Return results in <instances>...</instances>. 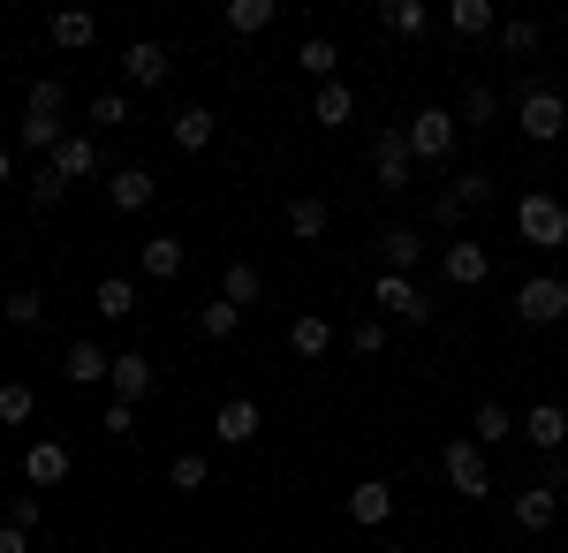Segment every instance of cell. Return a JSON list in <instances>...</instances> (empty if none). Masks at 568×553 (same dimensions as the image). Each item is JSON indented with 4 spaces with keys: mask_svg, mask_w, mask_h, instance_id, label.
Wrapping results in <instances>:
<instances>
[{
    "mask_svg": "<svg viewBox=\"0 0 568 553\" xmlns=\"http://www.w3.org/2000/svg\"><path fill=\"white\" fill-rule=\"evenodd\" d=\"M516 129H524L530 144H554V137L568 129V99L546 84V77H538V84H524V91H516Z\"/></svg>",
    "mask_w": 568,
    "mask_h": 553,
    "instance_id": "obj_1",
    "label": "cell"
},
{
    "mask_svg": "<svg viewBox=\"0 0 568 553\" xmlns=\"http://www.w3.org/2000/svg\"><path fill=\"white\" fill-rule=\"evenodd\" d=\"M516 228H524V243H538V251H561L568 243V205L546 198V190H524V198H516Z\"/></svg>",
    "mask_w": 568,
    "mask_h": 553,
    "instance_id": "obj_2",
    "label": "cell"
},
{
    "mask_svg": "<svg viewBox=\"0 0 568 553\" xmlns=\"http://www.w3.org/2000/svg\"><path fill=\"white\" fill-rule=\"evenodd\" d=\"M402 137H409V152H417V160H455V137H463V122H455L447 107H417V114L402 122Z\"/></svg>",
    "mask_w": 568,
    "mask_h": 553,
    "instance_id": "obj_3",
    "label": "cell"
},
{
    "mask_svg": "<svg viewBox=\"0 0 568 553\" xmlns=\"http://www.w3.org/2000/svg\"><path fill=\"white\" fill-rule=\"evenodd\" d=\"M516 319H524V326H561L568 319V281L561 273H530L524 289H516Z\"/></svg>",
    "mask_w": 568,
    "mask_h": 553,
    "instance_id": "obj_4",
    "label": "cell"
},
{
    "mask_svg": "<svg viewBox=\"0 0 568 553\" xmlns=\"http://www.w3.org/2000/svg\"><path fill=\"white\" fill-rule=\"evenodd\" d=\"M409 174H417L409 137H402V129H379V137H372V182H379L387 198H402V190H409Z\"/></svg>",
    "mask_w": 568,
    "mask_h": 553,
    "instance_id": "obj_5",
    "label": "cell"
},
{
    "mask_svg": "<svg viewBox=\"0 0 568 553\" xmlns=\"http://www.w3.org/2000/svg\"><path fill=\"white\" fill-rule=\"evenodd\" d=\"M439 463H447V485H455L463 501H485V493H493V470H485L478 440H447V455H439Z\"/></svg>",
    "mask_w": 568,
    "mask_h": 553,
    "instance_id": "obj_6",
    "label": "cell"
},
{
    "mask_svg": "<svg viewBox=\"0 0 568 553\" xmlns=\"http://www.w3.org/2000/svg\"><path fill=\"white\" fill-rule=\"evenodd\" d=\"M372 303H379V311H394L402 326H425V319H433V296H425L409 273H379V281H372Z\"/></svg>",
    "mask_w": 568,
    "mask_h": 553,
    "instance_id": "obj_7",
    "label": "cell"
},
{
    "mask_svg": "<svg viewBox=\"0 0 568 553\" xmlns=\"http://www.w3.org/2000/svg\"><path fill=\"white\" fill-rule=\"evenodd\" d=\"M168 69H175V53L160 39H136V46H122V84H136V91H160L168 84Z\"/></svg>",
    "mask_w": 568,
    "mask_h": 553,
    "instance_id": "obj_8",
    "label": "cell"
},
{
    "mask_svg": "<svg viewBox=\"0 0 568 553\" xmlns=\"http://www.w3.org/2000/svg\"><path fill=\"white\" fill-rule=\"evenodd\" d=\"M524 440L538 455H561L568 448V402H530L524 410Z\"/></svg>",
    "mask_w": 568,
    "mask_h": 553,
    "instance_id": "obj_9",
    "label": "cell"
},
{
    "mask_svg": "<svg viewBox=\"0 0 568 553\" xmlns=\"http://www.w3.org/2000/svg\"><path fill=\"white\" fill-rule=\"evenodd\" d=\"M152 198H160V174L152 168H114L106 174V205H114V213H144Z\"/></svg>",
    "mask_w": 568,
    "mask_h": 553,
    "instance_id": "obj_10",
    "label": "cell"
},
{
    "mask_svg": "<svg viewBox=\"0 0 568 553\" xmlns=\"http://www.w3.org/2000/svg\"><path fill=\"white\" fill-rule=\"evenodd\" d=\"M61 372H69V386H106L114 380V349H106V341H69Z\"/></svg>",
    "mask_w": 568,
    "mask_h": 553,
    "instance_id": "obj_11",
    "label": "cell"
},
{
    "mask_svg": "<svg viewBox=\"0 0 568 553\" xmlns=\"http://www.w3.org/2000/svg\"><path fill=\"white\" fill-rule=\"evenodd\" d=\"M69 448H61V440H31V448H23V485H31V493H45V485H61V477H69Z\"/></svg>",
    "mask_w": 568,
    "mask_h": 553,
    "instance_id": "obj_12",
    "label": "cell"
},
{
    "mask_svg": "<svg viewBox=\"0 0 568 553\" xmlns=\"http://www.w3.org/2000/svg\"><path fill=\"white\" fill-rule=\"evenodd\" d=\"M45 168L61 174V182H84V174H99V144H91V129H69L61 144H53V160Z\"/></svg>",
    "mask_w": 568,
    "mask_h": 553,
    "instance_id": "obj_13",
    "label": "cell"
},
{
    "mask_svg": "<svg viewBox=\"0 0 568 553\" xmlns=\"http://www.w3.org/2000/svg\"><path fill=\"white\" fill-rule=\"evenodd\" d=\"M106 386H114V402H130V410H136V402L152 394V356H144V349H114V380H106Z\"/></svg>",
    "mask_w": 568,
    "mask_h": 553,
    "instance_id": "obj_14",
    "label": "cell"
},
{
    "mask_svg": "<svg viewBox=\"0 0 568 553\" xmlns=\"http://www.w3.org/2000/svg\"><path fill=\"white\" fill-rule=\"evenodd\" d=\"M168 137H175V152H205V144L220 137V114L213 107H182L175 122H168Z\"/></svg>",
    "mask_w": 568,
    "mask_h": 553,
    "instance_id": "obj_15",
    "label": "cell"
},
{
    "mask_svg": "<svg viewBox=\"0 0 568 553\" xmlns=\"http://www.w3.org/2000/svg\"><path fill=\"white\" fill-rule=\"evenodd\" d=\"M485 273H493V258H485V243H470V235H455V243H447V281H455V289H478Z\"/></svg>",
    "mask_w": 568,
    "mask_h": 553,
    "instance_id": "obj_16",
    "label": "cell"
},
{
    "mask_svg": "<svg viewBox=\"0 0 568 553\" xmlns=\"http://www.w3.org/2000/svg\"><path fill=\"white\" fill-rule=\"evenodd\" d=\"M258 425H265V410H258V402H220V410H213V432L227 440V448L258 440Z\"/></svg>",
    "mask_w": 568,
    "mask_h": 553,
    "instance_id": "obj_17",
    "label": "cell"
},
{
    "mask_svg": "<svg viewBox=\"0 0 568 553\" xmlns=\"http://www.w3.org/2000/svg\"><path fill=\"white\" fill-rule=\"evenodd\" d=\"M349 114H356V91L342 84V77L311 91V122H318V129H349Z\"/></svg>",
    "mask_w": 568,
    "mask_h": 553,
    "instance_id": "obj_18",
    "label": "cell"
},
{
    "mask_svg": "<svg viewBox=\"0 0 568 553\" xmlns=\"http://www.w3.org/2000/svg\"><path fill=\"white\" fill-rule=\"evenodd\" d=\"M45 39L61 46V53H91V39H99V23H91L84 8H61V16L45 23Z\"/></svg>",
    "mask_w": 568,
    "mask_h": 553,
    "instance_id": "obj_19",
    "label": "cell"
},
{
    "mask_svg": "<svg viewBox=\"0 0 568 553\" xmlns=\"http://www.w3.org/2000/svg\"><path fill=\"white\" fill-rule=\"evenodd\" d=\"M379 258H387V273H409V265L425 258V235H417L409 220H394L387 235H379Z\"/></svg>",
    "mask_w": 568,
    "mask_h": 553,
    "instance_id": "obj_20",
    "label": "cell"
},
{
    "mask_svg": "<svg viewBox=\"0 0 568 553\" xmlns=\"http://www.w3.org/2000/svg\"><path fill=\"white\" fill-rule=\"evenodd\" d=\"M447 31L455 39H485V31H500V16H493V0H447Z\"/></svg>",
    "mask_w": 568,
    "mask_h": 553,
    "instance_id": "obj_21",
    "label": "cell"
},
{
    "mask_svg": "<svg viewBox=\"0 0 568 553\" xmlns=\"http://www.w3.org/2000/svg\"><path fill=\"white\" fill-rule=\"evenodd\" d=\"M387 515H394V485L387 477H364L349 493V523H387Z\"/></svg>",
    "mask_w": 568,
    "mask_h": 553,
    "instance_id": "obj_22",
    "label": "cell"
},
{
    "mask_svg": "<svg viewBox=\"0 0 568 553\" xmlns=\"http://www.w3.org/2000/svg\"><path fill=\"white\" fill-rule=\"evenodd\" d=\"M220 296L235 303V311H251V303L265 296V273H258V265H251V258H235V265L220 273Z\"/></svg>",
    "mask_w": 568,
    "mask_h": 553,
    "instance_id": "obj_23",
    "label": "cell"
},
{
    "mask_svg": "<svg viewBox=\"0 0 568 553\" xmlns=\"http://www.w3.org/2000/svg\"><path fill=\"white\" fill-rule=\"evenodd\" d=\"M554 515H561V493H554V485L516 493V523H524V531H554Z\"/></svg>",
    "mask_w": 568,
    "mask_h": 553,
    "instance_id": "obj_24",
    "label": "cell"
},
{
    "mask_svg": "<svg viewBox=\"0 0 568 553\" xmlns=\"http://www.w3.org/2000/svg\"><path fill=\"white\" fill-rule=\"evenodd\" d=\"M288 349H296V356H304V364H318V356H326V349H334V326H326V319H318V311H304V319H296V326H288Z\"/></svg>",
    "mask_w": 568,
    "mask_h": 553,
    "instance_id": "obj_25",
    "label": "cell"
},
{
    "mask_svg": "<svg viewBox=\"0 0 568 553\" xmlns=\"http://www.w3.org/2000/svg\"><path fill=\"white\" fill-rule=\"evenodd\" d=\"M69 137V122L61 114H45V107H23V152H53Z\"/></svg>",
    "mask_w": 568,
    "mask_h": 553,
    "instance_id": "obj_26",
    "label": "cell"
},
{
    "mask_svg": "<svg viewBox=\"0 0 568 553\" xmlns=\"http://www.w3.org/2000/svg\"><path fill=\"white\" fill-rule=\"evenodd\" d=\"M508 432H516V418H508V402H478V410H470V440H478V448H500Z\"/></svg>",
    "mask_w": 568,
    "mask_h": 553,
    "instance_id": "obj_27",
    "label": "cell"
},
{
    "mask_svg": "<svg viewBox=\"0 0 568 553\" xmlns=\"http://www.w3.org/2000/svg\"><path fill=\"white\" fill-rule=\"evenodd\" d=\"M182 273V243L175 235H144V281H175Z\"/></svg>",
    "mask_w": 568,
    "mask_h": 553,
    "instance_id": "obj_28",
    "label": "cell"
},
{
    "mask_svg": "<svg viewBox=\"0 0 568 553\" xmlns=\"http://www.w3.org/2000/svg\"><path fill=\"white\" fill-rule=\"evenodd\" d=\"M455 122L493 129V122H500V91H493V84H463V114H455Z\"/></svg>",
    "mask_w": 568,
    "mask_h": 553,
    "instance_id": "obj_29",
    "label": "cell"
},
{
    "mask_svg": "<svg viewBox=\"0 0 568 553\" xmlns=\"http://www.w3.org/2000/svg\"><path fill=\"white\" fill-rule=\"evenodd\" d=\"M84 122L91 129H122V122H130V91H91V99H84Z\"/></svg>",
    "mask_w": 568,
    "mask_h": 553,
    "instance_id": "obj_30",
    "label": "cell"
},
{
    "mask_svg": "<svg viewBox=\"0 0 568 553\" xmlns=\"http://www.w3.org/2000/svg\"><path fill=\"white\" fill-rule=\"evenodd\" d=\"M296 61H304V77L334 84V69H342V46H334V39H304V46H296Z\"/></svg>",
    "mask_w": 568,
    "mask_h": 553,
    "instance_id": "obj_31",
    "label": "cell"
},
{
    "mask_svg": "<svg viewBox=\"0 0 568 553\" xmlns=\"http://www.w3.org/2000/svg\"><path fill=\"white\" fill-rule=\"evenodd\" d=\"M288 235H296V243H318V235H326V198H296V205H288Z\"/></svg>",
    "mask_w": 568,
    "mask_h": 553,
    "instance_id": "obj_32",
    "label": "cell"
},
{
    "mask_svg": "<svg viewBox=\"0 0 568 553\" xmlns=\"http://www.w3.org/2000/svg\"><path fill=\"white\" fill-rule=\"evenodd\" d=\"M387 31H402V39H425V31H433V8H425V0H387Z\"/></svg>",
    "mask_w": 568,
    "mask_h": 553,
    "instance_id": "obj_33",
    "label": "cell"
},
{
    "mask_svg": "<svg viewBox=\"0 0 568 553\" xmlns=\"http://www.w3.org/2000/svg\"><path fill=\"white\" fill-rule=\"evenodd\" d=\"M447 198H455L463 213H478V205H493V174H485V168H463V174H455V190H447Z\"/></svg>",
    "mask_w": 568,
    "mask_h": 553,
    "instance_id": "obj_34",
    "label": "cell"
},
{
    "mask_svg": "<svg viewBox=\"0 0 568 553\" xmlns=\"http://www.w3.org/2000/svg\"><path fill=\"white\" fill-rule=\"evenodd\" d=\"M31 418H39V394L23 380H8L0 386V425H31Z\"/></svg>",
    "mask_w": 568,
    "mask_h": 553,
    "instance_id": "obj_35",
    "label": "cell"
},
{
    "mask_svg": "<svg viewBox=\"0 0 568 553\" xmlns=\"http://www.w3.org/2000/svg\"><path fill=\"white\" fill-rule=\"evenodd\" d=\"M91 303H99V319H130L136 311V281H99Z\"/></svg>",
    "mask_w": 568,
    "mask_h": 553,
    "instance_id": "obj_36",
    "label": "cell"
},
{
    "mask_svg": "<svg viewBox=\"0 0 568 553\" xmlns=\"http://www.w3.org/2000/svg\"><path fill=\"white\" fill-rule=\"evenodd\" d=\"M235 326H243V311H235V303H227V296H205V311H197V334L227 341V334H235Z\"/></svg>",
    "mask_w": 568,
    "mask_h": 553,
    "instance_id": "obj_37",
    "label": "cell"
},
{
    "mask_svg": "<svg viewBox=\"0 0 568 553\" xmlns=\"http://www.w3.org/2000/svg\"><path fill=\"white\" fill-rule=\"evenodd\" d=\"M0 319H8V326H39L45 296H39V289H16V296H0Z\"/></svg>",
    "mask_w": 568,
    "mask_h": 553,
    "instance_id": "obj_38",
    "label": "cell"
},
{
    "mask_svg": "<svg viewBox=\"0 0 568 553\" xmlns=\"http://www.w3.org/2000/svg\"><path fill=\"white\" fill-rule=\"evenodd\" d=\"M265 23H273V0H227V31L251 39V31H265Z\"/></svg>",
    "mask_w": 568,
    "mask_h": 553,
    "instance_id": "obj_39",
    "label": "cell"
},
{
    "mask_svg": "<svg viewBox=\"0 0 568 553\" xmlns=\"http://www.w3.org/2000/svg\"><path fill=\"white\" fill-rule=\"evenodd\" d=\"M31 205H39V213H53V205H69V182H61L53 168H39V174H31Z\"/></svg>",
    "mask_w": 568,
    "mask_h": 553,
    "instance_id": "obj_40",
    "label": "cell"
},
{
    "mask_svg": "<svg viewBox=\"0 0 568 553\" xmlns=\"http://www.w3.org/2000/svg\"><path fill=\"white\" fill-rule=\"evenodd\" d=\"M205 455H175V463H168V485H175V493H197V485H205Z\"/></svg>",
    "mask_w": 568,
    "mask_h": 553,
    "instance_id": "obj_41",
    "label": "cell"
},
{
    "mask_svg": "<svg viewBox=\"0 0 568 553\" xmlns=\"http://www.w3.org/2000/svg\"><path fill=\"white\" fill-rule=\"evenodd\" d=\"M500 46H508V53H538V23H530V16H508V23H500Z\"/></svg>",
    "mask_w": 568,
    "mask_h": 553,
    "instance_id": "obj_42",
    "label": "cell"
},
{
    "mask_svg": "<svg viewBox=\"0 0 568 553\" xmlns=\"http://www.w3.org/2000/svg\"><path fill=\"white\" fill-rule=\"evenodd\" d=\"M23 107H45V114H61V107H69V84H61V77H39Z\"/></svg>",
    "mask_w": 568,
    "mask_h": 553,
    "instance_id": "obj_43",
    "label": "cell"
},
{
    "mask_svg": "<svg viewBox=\"0 0 568 553\" xmlns=\"http://www.w3.org/2000/svg\"><path fill=\"white\" fill-rule=\"evenodd\" d=\"M349 349L356 356H379V349H387V319H364V326L349 334Z\"/></svg>",
    "mask_w": 568,
    "mask_h": 553,
    "instance_id": "obj_44",
    "label": "cell"
},
{
    "mask_svg": "<svg viewBox=\"0 0 568 553\" xmlns=\"http://www.w3.org/2000/svg\"><path fill=\"white\" fill-rule=\"evenodd\" d=\"M99 425L114 432V440H130V432H136V410H130V402H106V418H99Z\"/></svg>",
    "mask_w": 568,
    "mask_h": 553,
    "instance_id": "obj_45",
    "label": "cell"
},
{
    "mask_svg": "<svg viewBox=\"0 0 568 553\" xmlns=\"http://www.w3.org/2000/svg\"><path fill=\"white\" fill-rule=\"evenodd\" d=\"M0 553H31V531L23 523H0Z\"/></svg>",
    "mask_w": 568,
    "mask_h": 553,
    "instance_id": "obj_46",
    "label": "cell"
},
{
    "mask_svg": "<svg viewBox=\"0 0 568 553\" xmlns=\"http://www.w3.org/2000/svg\"><path fill=\"white\" fill-rule=\"evenodd\" d=\"M8 523H23V531H31V523H45V515H39V493H23V501L8 509Z\"/></svg>",
    "mask_w": 568,
    "mask_h": 553,
    "instance_id": "obj_47",
    "label": "cell"
},
{
    "mask_svg": "<svg viewBox=\"0 0 568 553\" xmlns=\"http://www.w3.org/2000/svg\"><path fill=\"white\" fill-rule=\"evenodd\" d=\"M8 182H16V152L0 144V190H8Z\"/></svg>",
    "mask_w": 568,
    "mask_h": 553,
    "instance_id": "obj_48",
    "label": "cell"
},
{
    "mask_svg": "<svg viewBox=\"0 0 568 553\" xmlns=\"http://www.w3.org/2000/svg\"><path fill=\"white\" fill-rule=\"evenodd\" d=\"M379 553H402V546H379Z\"/></svg>",
    "mask_w": 568,
    "mask_h": 553,
    "instance_id": "obj_49",
    "label": "cell"
}]
</instances>
